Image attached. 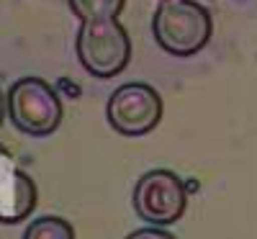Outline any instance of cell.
<instances>
[{"mask_svg": "<svg viewBox=\"0 0 257 239\" xmlns=\"http://www.w3.org/2000/svg\"><path fill=\"white\" fill-rule=\"evenodd\" d=\"M152 34L162 52L193 57L211 41L213 18L196 0H160L152 16Z\"/></svg>", "mask_w": 257, "mask_h": 239, "instance_id": "cell-1", "label": "cell"}, {"mask_svg": "<svg viewBox=\"0 0 257 239\" xmlns=\"http://www.w3.org/2000/svg\"><path fill=\"white\" fill-rule=\"evenodd\" d=\"M77 59L93 77L108 80L121 75L132 62V36L118 18L82 21L75 39Z\"/></svg>", "mask_w": 257, "mask_h": 239, "instance_id": "cell-2", "label": "cell"}, {"mask_svg": "<svg viewBox=\"0 0 257 239\" xmlns=\"http://www.w3.org/2000/svg\"><path fill=\"white\" fill-rule=\"evenodd\" d=\"M8 118L26 137H49L62 124V100L41 77H21L6 93Z\"/></svg>", "mask_w": 257, "mask_h": 239, "instance_id": "cell-3", "label": "cell"}, {"mask_svg": "<svg viewBox=\"0 0 257 239\" xmlns=\"http://www.w3.org/2000/svg\"><path fill=\"white\" fill-rule=\"evenodd\" d=\"M105 118L121 137H144L162 118V95L147 82H126L105 103Z\"/></svg>", "mask_w": 257, "mask_h": 239, "instance_id": "cell-4", "label": "cell"}, {"mask_svg": "<svg viewBox=\"0 0 257 239\" xmlns=\"http://www.w3.org/2000/svg\"><path fill=\"white\" fill-rule=\"evenodd\" d=\"M134 211L152 226L175 224L188 203L185 183L173 170H149L134 185Z\"/></svg>", "mask_w": 257, "mask_h": 239, "instance_id": "cell-5", "label": "cell"}, {"mask_svg": "<svg viewBox=\"0 0 257 239\" xmlns=\"http://www.w3.org/2000/svg\"><path fill=\"white\" fill-rule=\"evenodd\" d=\"M39 190L24 170H8L0 175V224H18L34 213Z\"/></svg>", "mask_w": 257, "mask_h": 239, "instance_id": "cell-6", "label": "cell"}, {"mask_svg": "<svg viewBox=\"0 0 257 239\" xmlns=\"http://www.w3.org/2000/svg\"><path fill=\"white\" fill-rule=\"evenodd\" d=\"M126 0H70V11L80 21H100V18H118Z\"/></svg>", "mask_w": 257, "mask_h": 239, "instance_id": "cell-7", "label": "cell"}, {"mask_svg": "<svg viewBox=\"0 0 257 239\" xmlns=\"http://www.w3.org/2000/svg\"><path fill=\"white\" fill-rule=\"evenodd\" d=\"M24 239H75V229L59 216H41L26 226Z\"/></svg>", "mask_w": 257, "mask_h": 239, "instance_id": "cell-8", "label": "cell"}, {"mask_svg": "<svg viewBox=\"0 0 257 239\" xmlns=\"http://www.w3.org/2000/svg\"><path fill=\"white\" fill-rule=\"evenodd\" d=\"M126 239H175V236H170L167 231H162V229H139V231H134V234H128Z\"/></svg>", "mask_w": 257, "mask_h": 239, "instance_id": "cell-9", "label": "cell"}, {"mask_svg": "<svg viewBox=\"0 0 257 239\" xmlns=\"http://www.w3.org/2000/svg\"><path fill=\"white\" fill-rule=\"evenodd\" d=\"M13 167H16V160H13V155H11V149L0 144V175H3V172H8V170H13Z\"/></svg>", "mask_w": 257, "mask_h": 239, "instance_id": "cell-10", "label": "cell"}, {"mask_svg": "<svg viewBox=\"0 0 257 239\" xmlns=\"http://www.w3.org/2000/svg\"><path fill=\"white\" fill-rule=\"evenodd\" d=\"M8 116V103H6V95L3 90H0V124H3V118Z\"/></svg>", "mask_w": 257, "mask_h": 239, "instance_id": "cell-11", "label": "cell"}]
</instances>
